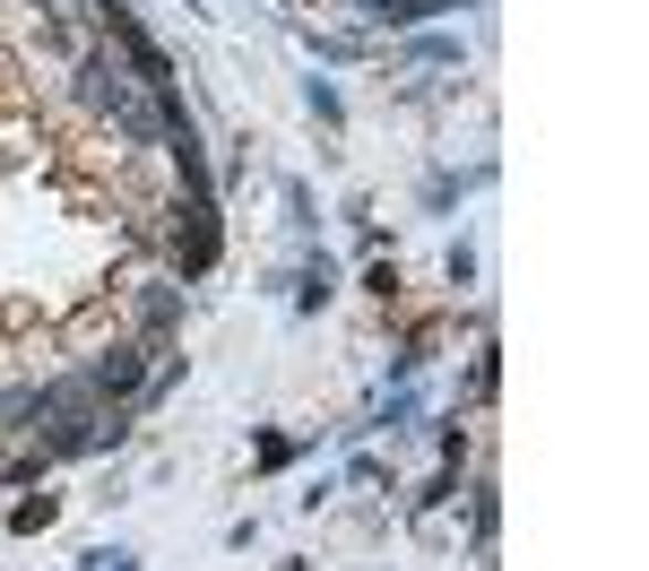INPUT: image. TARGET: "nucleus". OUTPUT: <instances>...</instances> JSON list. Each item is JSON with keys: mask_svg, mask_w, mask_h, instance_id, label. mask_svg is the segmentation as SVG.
I'll use <instances>...</instances> for the list:
<instances>
[{"mask_svg": "<svg viewBox=\"0 0 649 571\" xmlns=\"http://www.w3.org/2000/svg\"><path fill=\"white\" fill-rule=\"evenodd\" d=\"M373 18H425V0H364Z\"/></svg>", "mask_w": 649, "mask_h": 571, "instance_id": "1", "label": "nucleus"}]
</instances>
